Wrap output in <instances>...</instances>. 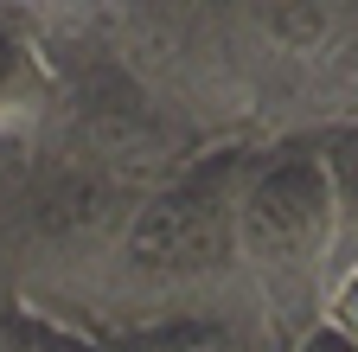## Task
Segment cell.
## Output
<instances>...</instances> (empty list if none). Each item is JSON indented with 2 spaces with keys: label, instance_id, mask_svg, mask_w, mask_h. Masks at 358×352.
Segmentation results:
<instances>
[{
  "label": "cell",
  "instance_id": "obj_1",
  "mask_svg": "<svg viewBox=\"0 0 358 352\" xmlns=\"http://www.w3.org/2000/svg\"><path fill=\"white\" fill-rule=\"evenodd\" d=\"M237 269L256 307L282 327V346L327 321L339 282V192L327 154L282 148L250 167L237 192Z\"/></svg>",
  "mask_w": 358,
  "mask_h": 352
},
{
  "label": "cell",
  "instance_id": "obj_4",
  "mask_svg": "<svg viewBox=\"0 0 358 352\" xmlns=\"http://www.w3.org/2000/svg\"><path fill=\"white\" fill-rule=\"evenodd\" d=\"M122 352H250L243 327L231 314H179V321H154V327H134L122 339Z\"/></svg>",
  "mask_w": 358,
  "mask_h": 352
},
{
  "label": "cell",
  "instance_id": "obj_6",
  "mask_svg": "<svg viewBox=\"0 0 358 352\" xmlns=\"http://www.w3.org/2000/svg\"><path fill=\"white\" fill-rule=\"evenodd\" d=\"M288 352H358L352 339H339L333 327H307L301 339H288Z\"/></svg>",
  "mask_w": 358,
  "mask_h": 352
},
{
  "label": "cell",
  "instance_id": "obj_2",
  "mask_svg": "<svg viewBox=\"0 0 358 352\" xmlns=\"http://www.w3.org/2000/svg\"><path fill=\"white\" fill-rule=\"evenodd\" d=\"M256 160L211 154V167H192L186 180L154 192L122 231V276L141 288H179L217 269V256L237 262V192Z\"/></svg>",
  "mask_w": 358,
  "mask_h": 352
},
{
  "label": "cell",
  "instance_id": "obj_3",
  "mask_svg": "<svg viewBox=\"0 0 358 352\" xmlns=\"http://www.w3.org/2000/svg\"><path fill=\"white\" fill-rule=\"evenodd\" d=\"M58 103V77L52 58L32 32H20L13 20H0V141L32 135Z\"/></svg>",
  "mask_w": 358,
  "mask_h": 352
},
{
  "label": "cell",
  "instance_id": "obj_5",
  "mask_svg": "<svg viewBox=\"0 0 358 352\" xmlns=\"http://www.w3.org/2000/svg\"><path fill=\"white\" fill-rule=\"evenodd\" d=\"M320 327H333L339 339H352V346H358V262L333 282V301H327V321H320Z\"/></svg>",
  "mask_w": 358,
  "mask_h": 352
}]
</instances>
